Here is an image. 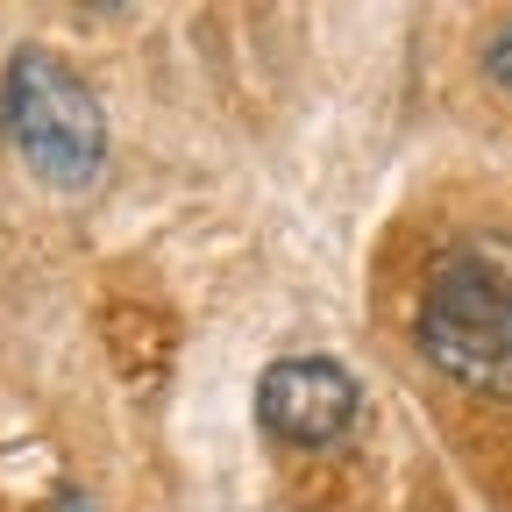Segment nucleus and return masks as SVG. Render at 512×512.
Returning a JSON list of instances; mask_svg holds the SVG:
<instances>
[{
    "label": "nucleus",
    "mask_w": 512,
    "mask_h": 512,
    "mask_svg": "<svg viewBox=\"0 0 512 512\" xmlns=\"http://www.w3.org/2000/svg\"><path fill=\"white\" fill-rule=\"evenodd\" d=\"M420 356L477 399H512V228H470L434 249L413 306Z\"/></svg>",
    "instance_id": "obj_1"
},
{
    "label": "nucleus",
    "mask_w": 512,
    "mask_h": 512,
    "mask_svg": "<svg viewBox=\"0 0 512 512\" xmlns=\"http://www.w3.org/2000/svg\"><path fill=\"white\" fill-rule=\"evenodd\" d=\"M0 128L36 185L86 192L107 171V114L57 50H15L0 72Z\"/></svg>",
    "instance_id": "obj_2"
},
{
    "label": "nucleus",
    "mask_w": 512,
    "mask_h": 512,
    "mask_svg": "<svg viewBox=\"0 0 512 512\" xmlns=\"http://www.w3.org/2000/svg\"><path fill=\"white\" fill-rule=\"evenodd\" d=\"M363 413V384L335 356H278L256 377V420L292 448H335Z\"/></svg>",
    "instance_id": "obj_3"
},
{
    "label": "nucleus",
    "mask_w": 512,
    "mask_h": 512,
    "mask_svg": "<svg viewBox=\"0 0 512 512\" xmlns=\"http://www.w3.org/2000/svg\"><path fill=\"white\" fill-rule=\"evenodd\" d=\"M484 79L512 93V15H505V22H498V29L484 36Z\"/></svg>",
    "instance_id": "obj_4"
},
{
    "label": "nucleus",
    "mask_w": 512,
    "mask_h": 512,
    "mask_svg": "<svg viewBox=\"0 0 512 512\" xmlns=\"http://www.w3.org/2000/svg\"><path fill=\"white\" fill-rule=\"evenodd\" d=\"M50 512H93V498H86V491H64V498H57Z\"/></svg>",
    "instance_id": "obj_5"
}]
</instances>
